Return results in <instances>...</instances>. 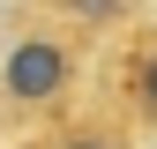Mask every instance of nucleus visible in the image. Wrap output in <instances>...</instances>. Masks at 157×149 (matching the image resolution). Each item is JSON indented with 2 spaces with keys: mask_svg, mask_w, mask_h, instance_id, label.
<instances>
[{
  "mask_svg": "<svg viewBox=\"0 0 157 149\" xmlns=\"http://www.w3.org/2000/svg\"><path fill=\"white\" fill-rule=\"evenodd\" d=\"M15 23H37V30H52V37H67V45H82L97 52L112 30H127L135 15L150 8V0H15Z\"/></svg>",
  "mask_w": 157,
  "mask_h": 149,
  "instance_id": "nucleus-3",
  "label": "nucleus"
},
{
  "mask_svg": "<svg viewBox=\"0 0 157 149\" xmlns=\"http://www.w3.org/2000/svg\"><path fill=\"white\" fill-rule=\"evenodd\" d=\"M90 97V52L67 45V37L15 23L0 37V134H30L45 119H67L75 104Z\"/></svg>",
  "mask_w": 157,
  "mask_h": 149,
  "instance_id": "nucleus-1",
  "label": "nucleus"
},
{
  "mask_svg": "<svg viewBox=\"0 0 157 149\" xmlns=\"http://www.w3.org/2000/svg\"><path fill=\"white\" fill-rule=\"evenodd\" d=\"M8 149H135V134L112 119L105 104H90V97H82L67 119H45V127H30V134H15Z\"/></svg>",
  "mask_w": 157,
  "mask_h": 149,
  "instance_id": "nucleus-4",
  "label": "nucleus"
},
{
  "mask_svg": "<svg viewBox=\"0 0 157 149\" xmlns=\"http://www.w3.org/2000/svg\"><path fill=\"white\" fill-rule=\"evenodd\" d=\"M90 104H105L135 134V149L157 142V15L150 8L90 52Z\"/></svg>",
  "mask_w": 157,
  "mask_h": 149,
  "instance_id": "nucleus-2",
  "label": "nucleus"
}]
</instances>
